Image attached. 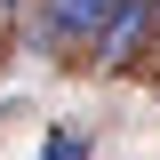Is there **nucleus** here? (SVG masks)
<instances>
[{
	"instance_id": "1",
	"label": "nucleus",
	"mask_w": 160,
	"mask_h": 160,
	"mask_svg": "<svg viewBox=\"0 0 160 160\" xmlns=\"http://www.w3.org/2000/svg\"><path fill=\"white\" fill-rule=\"evenodd\" d=\"M128 0H48V40H104Z\"/></svg>"
},
{
	"instance_id": "2",
	"label": "nucleus",
	"mask_w": 160,
	"mask_h": 160,
	"mask_svg": "<svg viewBox=\"0 0 160 160\" xmlns=\"http://www.w3.org/2000/svg\"><path fill=\"white\" fill-rule=\"evenodd\" d=\"M144 24H152V0H128V8L112 16V32H104V64H128V56H136Z\"/></svg>"
},
{
	"instance_id": "3",
	"label": "nucleus",
	"mask_w": 160,
	"mask_h": 160,
	"mask_svg": "<svg viewBox=\"0 0 160 160\" xmlns=\"http://www.w3.org/2000/svg\"><path fill=\"white\" fill-rule=\"evenodd\" d=\"M40 160H88V136H56V144H48Z\"/></svg>"
},
{
	"instance_id": "4",
	"label": "nucleus",
	"mask_w": 160,
	"mask_h": 160,
	"mask_svg": "<svg viewBox=\"0 0 160 160\" xmlns=\"http://www.w3.org/2000/svg\"><path fill=\"white\" fill-rule=\"evenodd\" d=\"M152 8H160V0H152Z\"/></svg>"
}]
</instances>
